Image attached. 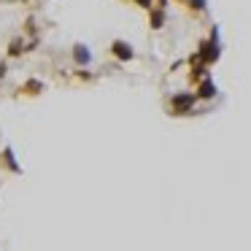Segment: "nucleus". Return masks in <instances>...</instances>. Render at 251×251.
<instances>
[{"mask_svg":"<svg viewBox=\"0 0 251 251\" xmlns=\"http://www.w3.org/2000/svg\"><path fill=\"white\" fill-rule=\"evenodd\" d=\"M19 92L33 98V95H41V92H44V84H41L38 78H30V81H25L22 87H19Z\"/></svg>","mask_w":251,"mask_h":251,"instance_id":"nucleus-7","label":"nucleus"},{"mask_svg":"<svg viewBox=\"0 0 251 251\" xmlns=\"http://www.w3.org/2000/svg\"><path fill=\"white\" fill-rule=\"evenodd\" d=\"M22 51H27V46H25V41H22V38L11 41V46H8V54H11V57H19Z\"/></svg>","mask_w":251,"mask_h":251,"instance_id":"nucleus-9","label":"nucleus"},{"mask_svg":"<svg viewBox=\"0 0 251 251\" xmlns=\"http://www.w3.org/2000/svg\"><path fill=\"white\" fill-rule=\"evenodd\" d=\"M0 159H3V165H6L11 173H22V165L14 159V151H11V149H3V157H0Z\"/></svg>","mask_w":251,"mask_h":251,"instance_id":"nucleus-8","label":"nucleus"},{"mask_svg":"<svg viewBox=\"0 0 251 251\" xmlns=\"http://www.w3.org/2000/svg\"><path fill=\"white\" fill-rule=\"evenodd\" d=\"M222 57V46H219V27L211 30V38L208 41H200V46H197V51L192 54V65L195 62H205V65H213V62Z\"/></svg>","mask_w":251,"mask_h":251,"instance_id":"nucleus-1","label":"nucleus"},{"mask_svg":"<svg viewBox=\"0 0 251 251\" xmlns=\"http://www.w3.org/2000/svg\"><path fill=\"white\" fill-rule=\"evenodd\" d=\"M6 71H8V68H6V62H0V78L6 76Z\"/></svg>","mask_w":251,"mask_h":251,"instance_id":"nucleus-12","label":"nucleus"},{"mask_svg":"<svg viewBox=\"0 0 251 251\" xmlns=\"http://www.w3.org/2000/svg\"><path fill=\"white\" fill-rule=\"evenodd\" d=\"M186 3H189V8H192L195 14H202V11H205V0H186Z\"/></svg>","mask_w":251,"mask_h":251,"instance_id":"nucleus-10","label":"nucleus"},{"mask_svg":"<svg viewBox=\"0 0 251 251\" xmlns=\"http://www.w3.org/2000/svg\"><path fill=\"white\" fill-rule=\"evenodd\" d=\"M135 6H141V8H146V11H151L154 8V0H132Z\"/></svg>","mask_w":251,"mask_h":251,"instance_id":"nucleus-11","label":"nucleus"},{"mask_svg":"<svg viewBox=\"0 0 251 251\" xmlns=\"http://www.w3.org/2000/svg\"><path fill=\"white\" fill-rule=\"evenodd\" d=\"M73 60H76V65H89V60H92V51H89V46L84 44H76L73 46Z\"/></svg>","mask_w":251,"mask_h":251,"instance_id":"nucleus-5","label":"nucleus"},{"mask_svg":"<svg viewBox=\"0 0 251 251\" xmlns=\"http://www.w3.org/2000/svg\"><path fill=\"white\" fill-rule=\"evenodd\" d=\"M149 25H151V30H159L165 25V8L154 6L151 11H149Z\"/></svg>","mask_w":251,"mask_h":251,"instance_id":"nucleus-6","label":"nucleus"},{"mask_svg":"<svg viewBox=\"0 0 251 251\" xmlns=\"http://www.w3.org/2000/svg\"><path fill=\"white\" fill-rule=\"evenodd\" d=\"M197 98L200 100H213L216 98V84H213L211 78H202V81L197 84Z\"/></svg>","mask_w":251,"mask_h":251,"instance_id":"nucleus-4","label":"nucleus"},{"mask_svg":"<svg viewBox=\"0 0 251 251\" xmlns=\"http://www.w3.org/2000/svg\"><path fill=\"white\" fill-rule=\"evenodd\" d=\"M111 54L119 62H130L132 57H135V51H132V46L127 44V41H114V44H111Z\"/></svg>","mask_w":251,"mask_h":251,"instance_id":"nucleus-3","label":"nucleus"},{"mask_svg":"<svg viewBox=\"0 0 251 251\" xmlns=\"http://www.w3.org/2000/svg\"><path fill=\"white\" fill-rule=\"evenodd\" d=\"M197 92H178L170 98V114L173 116H186L195 111V103H197Z\"/></svg>","mask_w":251,"mask_h":251,"instance_id":"nucleus-2","label":"nucleus"}]
</instances>
